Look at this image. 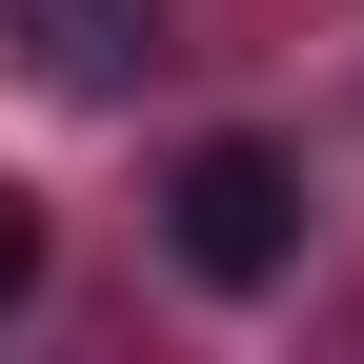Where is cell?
I'll list each match as a JSON object with an SVG mask.
<instances>
[{
  "instance_id": "1",
  "label": "cell",
  "mask_w": 364,
  "mask_h": 364,
  "mask_svg": "<svg viewBox=\"0 0 364 364\" xmlns=\"http://www.w3.org/2000/svg\"><path fill=\"white\" fill-rule=\"evenodd\" d=\"M162 263L223 284V304H263V284L304 263V162H284V142H182V162H162Z\"/></svg>"
},
{
  "instance_id": "2",
  "label": "cell",
  "mask_w": 364,
  "mask_h": 364,
  "mask_svg": "<svg viewBox=\"0 0 364 364\" xmlns=\"http://www.w3.org/2000/svg\"><path fill=\"white\" fill-rule=\"evenodd\" d=\"M41 21V81H122V0H21Z\"/></svg>"
},
{
  "instance_id": "3",
  "label": "cell",
  "mask_w": 364,
  "mask_h": 364,
  "mask_svg": "<svg viewBox=\"0 0 364 364\" xmlns=\"http://www.w3.org/2000/svg\"><path fill=\"white\" fill-rule=\"evenodd\" d=\"M41 284V203H0V304H21Z\"/></svg>"
}]
</instances>
